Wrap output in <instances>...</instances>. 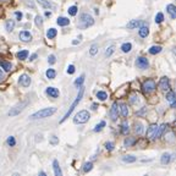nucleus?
<instances>
[{"label":"nucleus","instance_id":"52","mask_svg":"<svg viewBox=\"0 0 176 176\" xmlns=\"http://www.w3.org/2000/svg\"><path fill=\"white\" fill-rule=\"evenodd\" d=\"M3 78H4V72H3V70H0V81Z\"/></svg>","mask_w":176,"mask_h":176},{"label":"nucleus","instance_id":"44","mask_svg":"<svg viewBox=\"0 0 176 176\" xmlns=\"http://www.w3.org/2000/svg\"><path fill=\"white\" fill-rule=\"evenodd\" d=\"M97 51H98V45H97V44H93L92 48H91V50H89L91 55H96V54H97Z\"/></svg>","mask_w":176,"mask_h":176},{"label":"nucleus","instance_id":"21","mask_svg":"<svg viewBox=\"0 0 176 176\" xmlns=\"http://www.w3.org/2000/svg\"><path fill=\"white\" fill-rule=\"evenodd\" d=\"M14 27H15V22L12 21V20H7V21L5 22V29L7 31V32H12Z\"/></svg>","mask_w":176,"mask_h":176},{"label":"nucleus","instance_id":"32","mask_svg":"<svg viewBox=\"0 0 176 176\" xmlns=\"http://www.w3.org/2000/svg\"><path fill=\"white\" fill-rule=\"evenodd\" d=\"M132 49V44L131 43H123L121 45V50L123 51V53H129V51H131Z\"/></svg>","mask_w":176,"mask_h":176},{"label":"nucleus","instance_id":"24","mask_svg":"<svg viewBox=\"0 0 176 176\" xmlns=\"http://www.w3.org/2000/svg\"><path fill=\"white\" fill-rule=\"evenodd\" d=\"M121 160L123 163H134V161H136V157H133V155H131V154L123 155V157L121 158Z\"/></svg>","mask_w":176,"mask_h":176},{"label":"nucleus","instance_id":"1","mask_svg":"<svg viewBox=\"0 0 176 176\" xmlns=\"http://www.w3.org/2000/svg\"><path fill=\"white\" fill-rule=\"evenodd\" d=\"M56 112V108L54 107H51V108H45V109H42V110H39L34 114H32V115L29 116L31 120H37V119H44V118H49L53 114Z\"/></svg>","mask_w":176,"mask_h":176},{"label":"nucleus","instance_id":"15","mask_svg":"<svg viewBox=\"0 0 176 176\" xmlns=\"http://www.w3.org/2000/svg\"><path fill=\"white\" fill-rule=\"evenodd\" d=\"M167 11L169 12V15H170V17H171L172 20L176 18V7H175V5L169 4V5L167 6Z\"/></svg>","mask_w":176,"mask_h":176},{"label":"nucleus","instance_id":"38","mask_svg":"<svg viewBox=\"0 0 176 176\" xmlns=\"http://www.w3.org/2000/svg\"><path fill=\"white\" fill-rule=\"evenodd\" d=\"M129 125H127V122H123L122 125H121V132L123 133V134H127V132H129Z\"/></svg>","mask_w":176,"mask_h":176},{"label":"nucleus","instance_id":"33","mask_svg":"<svg viewBox=\"0 0 176 176\" xmlns=\"http://www.w3.org/2000/svg\"><path fill=\"white\" fill-rule=\"evenodd\" d=\"M45 75H47V77H48L49 80H53V78H55V75H56V72H55V71H54L53 69H49V70H47Z\"/></svg>","mask_w":176,"mask_h":176},{"label":"nucleus","instance_id":"37","mask_svg":"<svg viewBox=\"0 0 176 176\" xmlns=\"http://www.w3.org/2000/svg\"><path fill=\"white\" fill-rule=\"evenodd\" d=\"M103 127H105V121H100V122H99V125H97V126L94 127V132H99V131H102Z\"/></svg>","mask_w":176,"mask_h":176},{"label":"nucleus","instance_id":"41","mask_svg":"<svg viewBox=\"0 0 176 176\" xmlns=\"http://www.w3.org/2000/svg\"><path fill=\"white\" fill-rule=\"evenodd\" d=\"M69 14L71 15V16H75L76 14H77V6H71V7H69Z\"/></svg>","mask_w":176,"mask_h":176},{"label":"nucleus","instance_id":"45","mask_svg":"<svg viewBox=\"0 0 176 176\" xmlns=\"http://www.w3.org/2000/svg\"><path fill=\"white\" fill-rule=\"evenodd\" d=\"M139 97L138 96H131V98H130V103L131 104H134V103H138L139 102V99H138Z\"/></svg>","mask_w":176,"mask_h":176},{"label":"nucleus","instance_id":"12","mask_svg":"<svg viewBox=\"0 0 176 176\" xmlns=\"http://www.w3.org/2000/svg\"><path fill=\"white\" fill-rule=\"evenodd\" d=\"M136 64H137V66H138L139 69H142V70L147 69V67L149 66V63H148L147 58H143V56H141V58H138V59H137Z\"/></svg>","mask_w":176,"mask_h":176},{"label":"nucleus","instance_id":"18","mask_svg":"<svg viewBox=\"0 0 176 176\" xmlns=\"http://www.w3.org/2000/svg\"><path fill=\"white\" fill-rule=\"evenodd\" d=\"M37 3H38L40 6H43L44 9H51V7H54V5L51 4L49 0H37Z\"/></svg>","mask_w":176,"mask_h":176},{"label":"nucleus","instance_id":"10","mask_svg":"<svg viewBox=\"0 0 176 176\" xmlns=\"http://www.w3.org/2000/svg\"><path fill=\"white\" fill-rule=\"evenodd\" d=\"M159 88L161 91H169L170 89V82L168 77H161L159 82Z\"/></svg>","mask_w":176,"mask_h":176},{"label":"nucleus","instance_id":"35","mask_svg":"<svg viewBox=\"0 0 176 176\" xmlns=\"http://www.w3.org/2000/svg\"><path fill=\"white\" fill-rule=\"evenodd\" d=\"M83 82H85V75H82V76H80V77L75 81V86H76V87H81Z\"/></svg>","mask_w":176,"mask_h":176},{"label":"nucleus","instance_id":"36","mask_svg":"<svg viewBox=\"0 0 176 176\" xmlns=\"http://www.w3.org/2000/svg\"><path fill=\"white\" fill-rule=\"evenodd\" d=\"M93 169V164L89 161V163H86L85 165H83V172H88V171H91Z\"/></svg>","mask_w":176,"mask_h":176},{"label":"nucleus","instance_id":"46","mask_svg":"<svg viewBox=\"0 0 176 176\" xmlns=\"http://www.w3.org/2000/svg\"><path fill=\"white\" fill-rule=\"evenodd\" d=\"M105 148H107L108 150H112V149H114V143H112V142H107V143H105Z\"/></svg>","mask_w":176,"mask_h":176},{"label":"nucleus","instance_id":"8","mask_svg":"<svg viewBox=\"0 0 176 176\" xmlns=\"http://www.w3.org/2000/svg\"><path fill=\"white\" fill-rule=\"evenodd\" d=\"M110 118L112 121H116L118 118H119V104L118 103H114L111 105V109H110Z\"/></svg>","mask_w":176,"mask_h":176},{"label":"nucleus","instance_id":"5","mask_svg":"<svg viewBox=\"0 0 176 176\" xmlns=\"http://www.w3.org/2000/svg\"><path fill=\"white\" fill-rule=\"evenodd\" d=\"M155 88H157V85H155V82H154L153 80L144 81L143 85H142V91H143V93H144L146 96L152 94V93L155 91Z\"/></svg>","mask_w":176,"mask_h":176},{"label":"nucleus","instance_id":"42","mask_svg":"<svg viewBox=\"0 0 176 176\" xmlns=\"http://www.w3.org/2000/svg\"><path fill=\"white\" fill-rule=\"evenodd\" d=\"M114 51H115V47L114 45H111V47H109L107 50H105V56H110Z\"/></svg>","mask_w":176,"mask_h":176},{"label":"nucleus","instance_id":"2","mask_svg":"<svg viewBox=\"0 0 176 176\" xmlns=\"http://www.w3.org/2000/svg\"><path fill=\"white\" fill-rule=\"evenodd\" d=\"M77 25L80 28H88V27L94 25V20H93V17L88 14H82L78 18Z\"/></svg>","mask_w":176,"mask_h":176},{"label":"nucleus","instance_id":"26","mask_svg":"<svg viewBox=\"0 0 176 176\" xmlns=\"http://www.w3.org/2000/svg\"><path fill=\"white\" fill-rule=\"evenodd\" d=\"M0 67L4 69V71H10L11 70V64L7 63V61H4V60H0Z\"/></svg>","mask_w":176,"mask_h":176},{"label":"nucleus","instance_id":"14","mask_svg":"<svg viewBox=\"0 0 176 176\" xmlns=\"http://www.w3.org/2000/svg\"><path fill=\"white\" fill-rule=\"evenodd\" d=\"M45 92H47V94L50 96L51 98H58L59 94H60L59 91H58V88H55V87H48Z\"/></svg>","mask_w":176,"mask_h":176},{"label":"nucleus","instance_id":"28","mask_svg":"<svg viewBox=\"0 0 176 176\" xmlns=\"http://www.w3.org/2000/svg\"><path fill=\"white\" fill-rule=\"evenodd\" d=\"M56 34H58V31H56L55 28H50V29H48V31H47V37H48L49 39L55 38V37H56Z\"/></svg>","mask_w":176,"mask_h":176},{"label":"nucleus","instance_id":"39","mask_svg":"<svg viewBox=\"0 0 176 176\" xmlns=\"http://www.w3.org/2000/svg\"><path fill=\"white\" fill-rule=\"evenodd\" d=\"M34 22H36V25H37L38 27L42 26V25H43V18H42V16L37 15V16H36V20H34Z\"/></svg>","mask_w":176,"mask_h":176},{"label":"nucleus","instance_id":"11","mask_svg":"<svg viewBox=\"0 0 176 176\" xmlns=\"http://www.w3.org/2000/svg\"><path fill=\"white\" fill-rule=\"evenodd\" d=\"M157 129H158V126L155 125V123H153V125L149 126V129H148V131H147V137H148L150 141L155 139V133H157Z\"/></svg>","mask_w":176,"mask_h":176},{"label":"nucleus","instance_id":"7","mask_svg":"<svg viewBox=\"0 0 176 176\" xmlns=\"http://www.w3.org/2000/svg\"><path fill=\"white\" fill-rule=\"evenodd\" d=\"M143 26H148V23L146 21H141V20H132L127 23V28L130 29H134V28H139Z\"/></svg>","mask_w":176,"mask_h":176},{"label":"nucleus","instance_id":"22","mask_svg":"<svg viewBox=\"0 0 176 176\" xmlns=\"http://www.w3.org/2000/svg\"><path fill=\"white\" fill-rule=\"evenodd\" d=\"M149 54H152V55H155V54H159L160 51H161V47L160 45H153V47H150L149 48Z\"/></svg>","mask_w":176,"mask_h":176},{"label":"nucleus","instance_id":"25","mask_svg":"<svg viewBox=\"0 0 176 176\" xmlns=\"http://www.w3.org/2000/svg\"><path fill=\"white\" fill-rule=\"evenodd\" d=\"M56 23L59 25V26H67L69 23H70V20L69 18H66V17H59L58 18V21H56Z\"/></svg>","mask_w":176,"mask_h":176},{"label":"nucleus","instance_id":"54","mask_svg":"<svg viewBox=\"0 0 176 176\" xmlns=\"http://www.w3.org/2000/svg\"><path fill=\"white\" fill-rule=\"evenodd\" d=\"M45 16H48V17H50V16H51V12H49V11H47V12H45Z\"/></svg>","mask_w":176,"mask_h":176},{"label":"nucleus","instance_id":"3","mask_svg":"<svg viewBox=\"0 0 176 176\" xmlns=\"http://www.w3.org/2000/svg\"><path fill=\"white\" fill-rule=\"evenodd\" d=\"M83 92H85V88L81 86V87H80V92H78V96H77V98H76V99H75V102H74V103H72V104H71L70 109H69V110H67V112L65 114V116H64L63 119H61V122H64V121H65V120H66V119H67V118H69V116L71 115V114H72V111L75 110V108H76V107L78 105V103L81 102L82 97H83Z\"/></svg>","mask_w":176,"mask_h":176},{"label":"nucleus","instance_id":"34","mask_svg":"<svg viewBox=\"0 0 176 176\" xmlns=\"http://www.w3.org/2000/svg\"><path fill=\"white\" fill-rule=\"evenodd\" d=\"M97 98H98L99 100H105V99L108 98V94H107L105 92L99 91V92H97Z\"/></svg>","mask_w":176,"mask_h":176},{"label":"nucleus","instance_id":"19","mask_svg":"<svg viewBox=\"0 0 176 176\" xmlns=\"http://www.w3.org/2000/svg\"><path fill=\"white\" fill-rule=\"evenodd\" d=\"M165 129H167V125H165V123H163V125L158 126V129H157V133H155V138H160V137L163 136V133H164Z\"/></svg>","mask_w":176,"mask_h":176},{"label":"nucleus","instance_id":"6","mask_svg":"<svg viewBox=\"0 0 176 176\" xmlns=\"http://www.w3.org/2000/svg\"><path fill=\"white\" fill-rule=\"evenodd\" d=\"M28 105V100H25V102H21L18 103V104H16L14 108H11V110L9 111V116H16L18 115L21 111L25 110V108Z\"/></svg>","mask_w":176,"mask_h":176},{"label":"nucleus","instance_id":"29","mask_svg":"<svg viewBox=\"0 0 176 176\" xmlns=\"http://www.w3.org/2000/svg\"><path fill=\"white\" fill-rule=\"evenodd\" d=\"M120 110H121V115L123 118H126L129 115V109H127V105L126 104H120Z\"/></svg>","mask_w":176,"mask_h":176},{"label":"nucleus","instance_id":"48","mask_svg":"<svg viewBox=\"0 0 176 176\" xmlns=\"http://www.w3.org/2000/svg\"><path fill=\"white\" fill-rule=\"evenodd\" d=\"M75 72V66L74 65H70L69 67H67V74H70V75H72Z\"/></svg>","mask_w":176,"mask_h":176},{"label":"nucleus","instance_id":"4","mask_svg":"<svg viewBox=\"0 0 176 176\" xmlns=\"http://www.w3.org/2000/svg\"><path fill=\"white\" fill-rule=\"evenodd\" d=\"M89 119H91L89 112H88L87 110H81V111H78L76 115H75L74 122H75V123H86Z\"/></svg>","mask_w":176,"mask_h":176},{"label":"nucleus","instance_id":"13","mask_svg":"<svg viewBox=\"0 0 176 176\" xmlns=\"http://www.w3.org/2000/svg\"><path fill=\"white\" fill-rule=\"evenodd\" d=\"M18 37H20V39H21L22 42H25V43H28V42H31V40H32V34H31L29 32H27V31H22V32H20Z\"/></svg>","mask_w":176,"mask_h":176},{"label":"nucleus","instance_id":"51","mask_svg":"<svg viewBox=\"0 0 176 176\" xmlns=\"http://www.w3.org/2000/svg\"><path fill=\"white\" fill-rule=\"evenodd\" d=\"M36 59H37V54H33L32 56L29 58V60H31V61H33V60H36Z\"/></svg>","mask_w":176,"mask_h":176},{"label":"nucleus","instance_id":"23","mask_svg":"<svg viewBox=\"0 0 176 176\" xmlns=\"http://www.w3.org/2000/svg\"><path fill=\"white\" fill-rule=\"evenodd\" d=\"M139 37L142 38H146L149 33V31H148V26H143V27H139Z\"/></svg>","mask_w":176,"mask_h":176},{"label":"nucleus","instance_id":"9","mask_svg":"<svg viewBox=\"0 0 176 176\" xmlns=\"http://www.w3.org/2000/svg\"><path fill=\"white\" fill-rule=\"evenodd\" d=\"M31 82H32V81H31L29 76L26 75V74L21 75V76H20V78H18V83H20V86H22V87H29Z\"/></svg>","mask_w":176,"mask_h":176},{"label":"nucleus","instance_id":"49","mask_svg":"<svg viewBox=\"0 0 176 176\" xmlns=\"http://www.w3.org/2000/svg\"><path fill=\"white\" fill-rule=\"evenodd\" d=\"M15 16H16V18H17V20H21L23 15H22V12H18V11H16V12H15Z\"/></svg>","mask_w":176,"mask_h":176},{"label":"nucleus","instance_id":"31","mask_svg":"<svg viewBox=\"0 0 176 176\" xmlns=\"http://www.w3.org/2000/svg\"><path fill=\"white\" fill-rule=\"evenodd\" d=\"M28 56V50H21V51H18L17 53V58L20 60H26Z\"/></svg>","mask_w":176,"mask_h":176},{"label":"nucleus","instance_id":"17","mask_svg":"<svg viewBox=\"0 0 176 176\" xmlns=\"http://www.w3.org/2000/svg\"><path fill=\"white\" fill-rule=\"evenodd\" d=\"M53 168H54L55 176H61V175H63V171H61V169H60V165H59V161L58 160H54L53 161Z\"/></svg>","mask_w":176,"mask_h":176},{"label":"nucleus","instance_id":"20","mask_svg":"<svg viewBox=\"0 0 176 176\" xmlns=\"http://www.w3.org/2000/svg\"><path fill=\"white\" fill-rule=\"evenodd\" d=\"M170 160H171V154L170 153H164L163 155H161V159H160V161H161V164H169L170 163Z\"/></svg>","mask_w":176,"mask_h":176},{"label":"nucleus","instance_id":"53","mask_svg":"<svg viewBox=\"0 0 176 176\" xmlns=\"http://www.w3.org/2000/svg\"><path fill=\"white\" fill-rule=\"evenodd\" d=\"M97 107H98L97 104H93V105H92V110H96V109H97Z\"/></svg>","mask_w":176,"mask_h":176},{"label":"nucleus","instance_id":"40","mask_svg":"<svg viewBox=\"0 0 176 176\" xmlns=\"http://www.w3.org/2000/svg\"><path fill=\"white\" fill-rule=\"evenodd\" d=\"M163 20H164V15L161 12H158L157 16H155V22H157V23H161Z\"/></svg>","mask_w":176,"mask_h":176},{"label":"nucleus","instance_id":"47","mask_svg":"<svg viewBox=\"0 0 176 176\" xmlns=\"http://www.w3.org/2000/svg\"><path fill=\"white\" fill-rule=\"evenodd\" d=\"M48 63H49L50 65L55 64V55H49V58H48Z\"/></svg>","mask_w":176,"mask_h":176},{"label":"nucleus","instance_id":"16","mask_svg":"<svg viewBox=\"0 0 176 176\" xmlns=\"http://www.w3.org/2000/svg\"><path fill=\"white\" fill-rule=\"evenodd\" d=\"M167 100L171 103V108H175V93H174V91L169 89L168 94H167Z\"/></svg>","mask_w":176,"mask_h":176},{"label":"nucleus","instance_id":"50","mask_svg":"<svg viewBox=\"0 0 176 176\" xmlns=\"http://www.w3.org/2000/svg\"><path fill=\"white\" fill-rule=\"evenodd\" d=\"M59 141H58V138L55 137V136H53V138H51V143H53V144H56Z\"/></svg>","mask_w":176,"mask_h":176},{"label":"nucleus","instance_id":"30","mask_svg":"<svg viewBox=\"0 0 176 176\" xmlns=\"http://www.w3.org/2000/svg\"><path fill=\"white\" fill-rule=\"evenodd\" d=\"M134 132L137 134H142L143 133V125L141 122H136L134 123Z\"/></svg>","mask_w":176,"mask_h":176},{"label":"nucleus","instance_id":"55","mask_svg":"<svg viewBox=\"0 0 176 176\" xmlns=\"http://www.w3.org/2000/svg\"><path fill=\"white\" fill-rule=\"evenodd\" d=\"M1 1H4V0H0V3H1Z\"/></svg>","mask_w":176,"mask_h":176},{"label":"nucleus","instance_id":"27","mask_svg":"<svg viewBox=\"0 0 176 176\" xmlns=\"http://www.w3.org/2000/svg\"><path fill=\"white\" fill-rule=\"evenodd\" d=\"M134 143H136V138H134V137H127L125 139V142H123V146H125V147H131V146H133Z\"/></svg>","mask_w":176,"mask_h":176},{"label":"nucleus","instance_id":"43","mask_svg":"<svg viewBox=\"0 0 176 176\" xmlns=\"http://www.w3.org/2000/svg\"><path fill=\"white\" fill-rule=\"evenodd\" d=\"M7 144L10 147H14L15 144H16V139H15V137H12V136H10L9 138H7Z\"/></svg>","mask_w":176,"mask_h":176}]
</instances>
